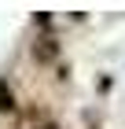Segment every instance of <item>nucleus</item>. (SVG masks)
Segmentation results:
<instances>
[{
    "label": "nucleus",
    "instance_id": "1",
    "mask_svg": "<svg viewBox=\"0 0 125 129\" xmlns=\"http://www.w3.org/2000/svg\"><path fill=\"white\" fill-rule=\"evenodd\" d=\"M59 55V44H55V37H40L37 44H33V59L37 63H52Z\"/></svg>",
    "mask_w": 125,
    "mask_h": 129
},
{
    "label": "nucleus",
    "instance_id": "3",
    "mask_svg": "<svg viewBox=\"0 0 125 129\" xmlns=\"http://www.w3.org/2000/svg\"><path fill=\"white\" fill-rule=\"evenodd\" d=\"M40 129H55V125H40Z\"/></svg>",
    "mask_w": 125,
    "mask_h": 129
},
{
    "label": "nucleus",
    "instance_id": "2",
    "mask_svg": "<svg viewBox=\"0 0 125 129\" xmlns=\"http://www.w3.org/2000/svg\"><path fill=\"white\" fill-rule=\"evenodd\" d=\"M15 111V92H11L8 78H0V114H11Z\"/></svg>",
    "mask_w": 125,
    "mask_h": 129
}]
</instances>
